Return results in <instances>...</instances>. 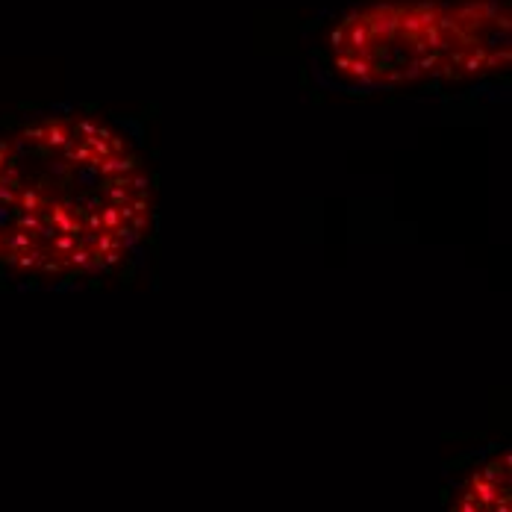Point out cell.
Returning a JSON list of instances; mask_svg holds the SVG:
<instances>
[{
    "instance_id": "2",
    "label": "cell",
    "mask_w": 512,
    "mask_h": 512,
    "mask_svg": "<svg viewBox=\"0 0 512 512\" xmlns=\"http://www.w3.org/2000/svg\"><path fill=\"white\" fill-rule=\"evenodd\" d=\"M315 56L359 95L465 89L510 71V0H354L324 27Z\"/></svg>"
},
{
    "instance_id": "1",
    "label": "cell",
    "mask_w": 512,
    "mask_h": 512,
    "mask_svg": "<svg viewBox=\"0 0 512 512\" xmlns=\"http://www.w3.org/2000/svg\"><path fill=\"white\" fill-rule=\"evenodd\" d=\"M154 174L139 142L95 109H56L0 133V271L95 283L142 256Z\"/></svg>"
},
{
    "instance_id": "3",
    "label": "cell",
    "mask_w": 512,
    "mask_h": 512,
    "mask_svg": "<svg viewBox=\"0 0 512 512\" xmlns=\"http://www.w3.org/2000/svg\"><path fill=\"white\" fill-rule=\"evenodd\" d=\"M448 512H512L510 448H489L454 483Z\"/></svg>"
}]
</instances>
